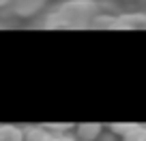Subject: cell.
<instances>
[{"label":"cell","mask_w":146,"mask_h":141,"mask_svg":"<svg viewBox=\"0 0 146 141\" xmlns=\"http://www.w3.org/2000/svg\"><path fill=\"white\" fill-rule=\"evenodd\" d=\"M24 141H54V132L47 126H30L24 128Z\"/></svg>","instance_id":"3"},{"label":"cell","mask_w":146,"mask_h":141,"mask_svg":"<svg viewBox=\"0 0 146 141\" xmlns=\"http://www.w3.org/2000/svg\"><path fill=\"white\" fill-rule=\"evenodd\" d=\"M137 126H140V124H112V126H110V131L123 139V137H127L131 131H135Z\"/></svg>","instance_id":"5"},{"label":"cell","mask_w":146,"mask_h":141,"mask_svg":"<svg viewBox=\"0 0 146 141\" xmlns=\"http://www.w3.org/2000/svg\"><path fill=\"white\" fill-rule=\"evenodd\" d=\"M120 141H146V126H137L135 131H131L127 137H123Z\"/></svg>","instance_id":"6"},{"label":"cell","mask_w":146,"mask_h":141,"mask_svg":"<svg viewBox=\"0 0 146 141\" xmlns=\"http://www.w3.org/2000/svg\"><path fill=\"white\" fill-rule=\"evenodd\" d=\"M103 131L105 128L101 126V124H92V122L78 124V126H75V137H78L80 141H97L103 135Z\"/></svg>","instance_id":"2"},{"label":"cell","mask_w":146,"mask_h":141,"mask_svg":"<svg viewBox=\"0 0 146 141\" xmlns=\"http://www.w3.org/2000/svg\"><path fill=\"white\" fill-rule=\"evenodd\" d=\"M99 15L97 2L92 0H67L58 5L50 15H45L43 26L47 28H84L92 26Z\"/></svg>","instance_id":"1"},{"label":"cell","mask_w":146,"mask_h":141,"mask_svg":"<svg viewBox=\"0 0 146 141\" xmlns=\"http://www.w3.org/2000/svg\"><path fill=\"white\" fill-rule=\"evenodd\" d=\"M0 141H24V128L19 126H0Z\"/></svg>","instance_id":"4"},{"label":"cell","mask_w":146,"mask_h":141,"mask_svg":"<svg viewBox=\"0 0 146 141\" xmlns=\"http://www.w3.org/2000/svg\"><path fill=\"white\" fill-rule=\"evenodd\" d=\"M54 141H80V139L71 132H54Z\"/></svg>","instance_id":"7"},{"label":"cell","mask_w":146,"mask_h":141,"mask_svg":"<svg viewBox=\"0 0 146 141\" xmlns=\"http://www.w3.org/2000/svg\"><path fill=\"white\" fill-rule=\"evenodd\" d=\"M97 141H120V137H118V135H114L112 131H103V135H101Z\"/></svg>","instance_id":"8"}]
</instances>
